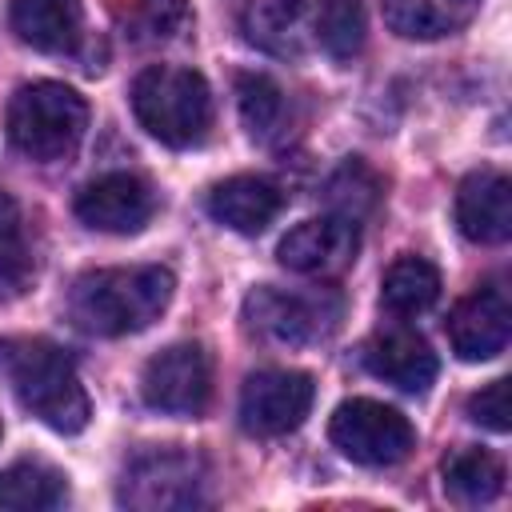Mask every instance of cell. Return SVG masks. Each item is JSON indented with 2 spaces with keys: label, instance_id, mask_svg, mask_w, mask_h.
<instances>
[{
  "label": "cell",
  "instance_id": "1",
  "mask_svg": "<svg viewBox=\"0 0 512 512\" xmlns=\"http://www.w3.org/2000/svg\"><path fill=\"white\" fill-rule=\"evenodd\" d=\"M172 292H176V280L160 264L96 268L72 284L68 312L92 336H128L160 320Z\"/></svg>",
  "mask_w": 512,
  "mask_h": 512
},
{
  "label": "cell",
  "instance_id": "2",
  "mask_svg": "<svg viewBox=\"0 0 512 512\" xmlns=\"http://www.w3.org/2000/svg\"><path fill=\"white\" fill-rule=\"evenodd\" d=\"M0 372L12 384L16 400L56 432H80L92 416L88 392L76 376V364L64 348L44 336H4Z\"/></svg>",
  "mask_w": 512,
  "mask_h": 512
},
{
  "label": "cell",
  "instance_id": "3",
  "mask_svg": "<svg viewBox=\"0 0 512 512\" xmlns=\"http://www.w3.org/2000/svg\"><path fill=\"white\" fill-rule=\"evenodd\" d=\"M132 112L144 132L168 148H192L212 124V92L200 72L180 64H148L132 80Z\"/></svg>",
  "mask_w": 512,
  "mask_h": 512
},
{
  "label": "cell",
  "instance_id": "4",
  "mask_svg": "<svg viewBox=\"0 0 512 512\" xmlns=\"http://www.w3.org/2000/svg\"><path fill=\"white\" fill-rule=\"evenodd\" d=\"M88 128V104L76 88L56 80H36L16 88L8 100V140L36 164L68 160Z\"/></svg>",
  "mask_w": 512,
  "mask_h": 512
},
{
  "label": "cell",
  "instance_id": "5",
  "mask_svg": "<svg viewBox=\"0 0 512 512\" xmlns=\"http://www.w3.org/2000/svg\"><path fill=\"white\" fill-rule=\"evenodd\" d=\"M120 504L136 512H180L208 504V464L188 448H144L120 476Z\"/></svg>",
  "mask_w": 512,
  "mask_h": 512
},
{
  "label": "cell",
  "instance_id": "6",
  "mask_svg": "<svg viewBox=\"0 0 512 512\" xmlns=\"http://www.w3.org/2000/svg\"><path fill=\"white\" fill-rule=\"evenodd\" d=\"M340 320V300L332 292H288V288H252L244 296V328L264 344H316Z\"/></svg>",
  "mask_w": 512,
  "mask_h": 512
},
{
  "label": "cell",
  "instance_id": "7",
  "mask_svg": "<svg viewBox=\"0 0 512 512\" xmlns=\"http://www.w3.org/2000/svg\"><path fill=\"white\" fill-rule=\"evenodd\" d=\"M328 436L352 464L364 468H392L416 448V428L408 424V416L368 396L344 400L328 420Z\"/></svg>",
  "mask_w": 512,
  "mask_h": 512
},
{
  "label": "cell",
  "instance_id": "8",
  "mask_svg": "<svg viewBox=\"0 0 512 512\" xmlns=\"http://www.w3.org/2000/svg\"><path fill=\"white\" fill-rule=\"evenodd\" d=\"M140 392L168 416H200L212 400V360L200 344H172L144 364Z\"/></svg>",
  "mask_w": 512,
  "mask_h": 512
},
{
  "label": "cell",
  "instance_id": "9",
  "mask_svg": "<svg viewBox=\"0 0 512 512\" xmlns=\"http://www.w3.org/2000/svg\"><path fill=\"white\" fill-rule=\"evenodd\" d=\"M312 376L296 368H260L240 388V424L252 436H284L312 408Z\"/></svg>",
  "mask_w": 512,
  "mask_h": 512
},
{
  "label": "cell",
  "instance_id": "10",
  "mask_svg": "<svg viewBox=\"0 0 512 512\" xmlns=\"http://www.w3.org/2000/svg\"><path fill=\"white\" fill-rule=\"evenodd\" d=\"M360 252V228L344 216H312V220H300L296 228H288V236L280 240L276 256L288 272H300V276H340L344 268H352Z\"/></svg>",
  "mask_w": 512,
  "mask_h": 512
},
{
  "label": "cell",
  "instance_id": "11",
  "mask_svg": "<svg viewBox=\"0 0 512 512\" xmlns=\"http://www.w3.org/2000/svg\"><path fill=\"white\" fill-rule=\"evenodd\" d=\"M152 212H156V196L132 172H104L76 192V216L96 232H112V236L140 232L152 220Z\"/></svg>",
  "mask_w": 512,
  "mask_h": 512
},
{
  "label": "cell",
  "instance_id": "12",
  "mask_svg": "<svg viewBox=\"0 0 512 512\" xmlns=\"http://www.w3.org/2000/svg\"><path fill=\"white\" fill-rule=\"evenodd\" d=\"M508 336H512V304H508V292L496 288V284L476 288L448 316L452 352L460 360H468V364L492 360L496 352H504Z\"/></svg>",
  "mask_w": 512,
  "mask_h": 512
},
{
  "label": "cell",
  "instance_id": "13",
  "mask_svg": "<svg viewBox=\"0 0 512 512\" xmlns=\"http://www.w3.org/2000/svg\"><path fill=\"white\" fill-rule=\"evenodd\" d=\"M364 368L376 380H384V384H392L408 396H420V392L432 388L440 364H436V352L428 348V340L420 332L384 328L364 344Z\"/></svg>",
  "mask_w": 512,
  "mask_h": 512
},
{
  "label": "cell",
  "instance_id": "14",
  "mask_svg": "<svg viewBox=\"0 0 512 512\" xmlns=\"http://www.w3.org/2000/svg\"><path fill=\"white\" fill-rule=\"evenodd\" d=\"M240 20L244 36L280 60L304 56L316 40V0H248Z\"/></svg>",
  "mask_w": 512,
  "mask_h": 512
},
{
  "label": "cell",
  "instance_id": "15",
  "mask_svg": "<svg viewBox=\"0 0 512 512\" xmlns=\"http://www.w3.org/2000/svg\"><path fill=\"white\" fill-rule=\"evenodd\" d=\"M456 224L476 244H504L512 236V184L496 168L464 176L456 192Z\"/></svg>",
  "mask_w": 512,
  "mask_h": 512
},
{
  "label": "cell",
  "instance_id": "16",
  "mask_svg": "<svg viewBox=\"0 0 512 512\" xmlns=\"http://www.w3.org/2000/svg\"><path fill=\"white\" fill-rule=\"evenodd\" d=\"M208 212H212L216 224H224L232 232H244V236H256L276 220L280 188L264 176H228V180L212 184Z\"/></svg>",
  "mask_w": 512,
  "mask_h": 512
},
{
  "label": "cell",
  "instance_id": "17",
  "mask_svg": "<svg viewBox=\"0 0 512 512\" xmlns=\"http://www.w3.org/2000/svg\"><path fill=\"white\" fill-rule=\"evenodd\" d=\"M12 32L36 52H72L80 40V0H12Z\"/></svg>",
  "mask_w": 512,
  "mask_h": 512
},
{
  "label": "cell",
  "instance_id": "18",
  "mask_svg": "<svg viewBox=\"0 0 512 512\" xmlns=\"http://www.w3.org/2000/svg\"><path fill=\"white\" fill-rule=\"evenodd\" d=\"M480 0H384V24L404 40H440L476 16Z\"/></svg>",
  "mask_w": 512,
  "mask_h": 512
},
{
  "label": "cell",
  "instance_id": "19",
  "mask_svg": "<svg viewBox=\"0 0 512 512\" xmlns=\"http://www.w3.org/2000/svg\"><path fill=\"white\" fill-rule=\"evenodd\" d=\"M68 500V480L60 468L44 460H16L0 472V508L12 512H44Z\"/></svg>",
  "mask_w": 512,
  "mask_h": 512
},
{
  "label": "cell",
  "instance_id": "20",
  "mask_svg": "<svg viewBox=\"0 0 512 512\" xmlns=\"http://www.w3.org/2000/svg\"><path fill=\"white\" fill-rule=\"evenodd\" d=\"M444 492L464 504H492L504 492V464L484 448H460L444 460Z\"/></svg>",
  "mask_w": 512,
  "mask_h": 512
},
{
  "label": "cell",
  "instance_id": "21",
  "mask_svg": "<svg viewBox=\"0 0 512 512\" xmlns=\"http://www.w3.org/2000/svg\"><path fill=\"white\" fill-rule=\"evenodd\" d=\"M36 276V256L28 244L24 212L12 192L0 188V300H16L28 292Z\"/></svg>",
  "mask_w": 512,
  "mask_h": 512
},
{
  "label": "cell",
  "instance_id": "22",
  "mask_svg": "<svg viewBox=\"0 0 512 512\" xmlns=\"http://www.w3.org/2000/svg\"><path fill=\"white\" fill-rule=\"evenodd\" d=\"M440 300V272L424 256H400L380 284V304L392 316H420Z\"/></svg>",
  "mask_w": 512,
  "mask_h": 512
},
{
  "label": "cell",
  "instance_id": "23",
  "mask_svg": "<svg viewBox=\"0 0 512 512\" xmlns=\"http://www.w3.org/2000/svg\"><path fill=\"white\" fill-rule=\"evenodd\" d=\"M236 104H240V120H244L248 136L260 144H272L288 124V100H284L280 84L264 72L236 76Z\"/></svg>",
  "mask_w": 512,
  "mask_h": 512
},
{
  "label": "cell",
  "instance_id": "24",
  "mask_svg": "<svg viewBox=\"0 0 512 512\" xmlns=\"http://www.w3.org/2000/svg\"><path fill=\"white\" fill-rule=\"evenodd\" d=\"M380 196H384V180H380L360 156H348V160L324 180V204H328V212H332V216H344V220H352V224L368 220V216L376 212Z\"/></svg>",
  "mask_w": 512,
  "mask_h": 512
},
{
  "label": "cell",
  "instance_id": "25",
  "mask_svg": "<svg viewBox=\"0 0 512 512\" xmlns=\"http://www.w3.org/2000/svg\"><path fill=\"white\" fill-rule=\"evenodd\" d=\"M364 0H316V40L328 56L352 60L364 48Z\"/></svg>",
  "mask_w": 512,
  "mask_h": 512
},
{
  "label": "cell",
  "instance_id": "26",
  "mask_svg": "<svg viewBox=\"0 0 512 512\" xmlns=\"http://www.w3.org/2000/svg\"><path fill=\"white\" fill-rule=\"evenodd\" d=\"M468 416L492 432H508L512 428V384L508 380H492L488 388H480L468 400Z\"/></svg>",
  "mask_w": 512,
  "mask_h": 512
},
{
  "label": "cell",
  "instance_id": "27",
  "mask_svg": "<svg viewBox=\"0 0 512 512\" xmlns=\"http://www.w3.org/2000/svg\"><path fill=\"white\" fill-rule=\"evenodd\" d=\"M148 20L160 32H172L184 20V0H148Z\"/></svg>",
  "mask_w": 512,
  "mask_h": 512
}]
</instances>
